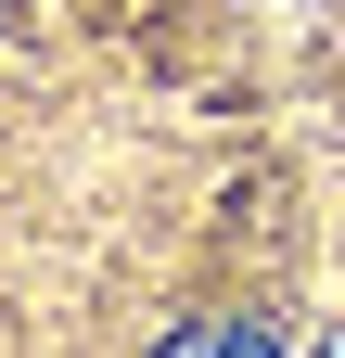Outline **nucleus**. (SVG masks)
Listing matches in <instances>:
<instances>
[{
    "mask_svg": "<svg viewBox=\"0 0 345 358\" xmlns=\"http://www.w3.org/2000/svg\"><path fill=\"white\" fill-rule=\"evenodd\" d=\"M154 358H281V333L269 320H179Z\"/></svg>",
    "mask_w": 345,
    "mask_h": 358,
    "instance_id": "obj_1",
    "label": "nucleus"
}]
</instances>
